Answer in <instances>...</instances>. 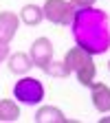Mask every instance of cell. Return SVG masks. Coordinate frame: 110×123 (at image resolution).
I'll use <instances>...</instances> for the list:
<instances>
[{
	"mask_svg": "<svg viewBox=\"0 0 110 123\" xmlns=\"http://www.w3.org/2000/svg\"><path fill=\"white\" fill-rule=\"evenodd\" d=\"M71 26L75 44L90 55H101L110 49V15L106 11L95 7L75 11Z\"/></svg>",
	"mask_w": 110,
	"mask_h": 123,
	"instance_id": "6da1fadb",
	"label": "cell"
},
{
	"mask_svg": "<svg viewBox=\"0 0 110 123\" xmlns=\"http://www.w3.org/2000/svg\"><path fill=\"white\" fill-rule=\"evenodd\" d=\"M64 64L68 66L71 75L77 77V81H79L84 88H88L92 81H95V77H97V66H95V62H92V55L88 51H84L82 46H71V49L66 51L64 55Z\"/></svg>",
	"mask_w": 110,
	"mask_h": 123,
	"instance_id": "7a4b0ae2",
	"label": "cell"
},
{
	"mask_svg": "<svg viewBox=\"0 0 110 123\" xmlns=\"http://www.w3.org/2000/svg\"><path fill=\"white\" fill-rule=\"evenodd\" d=\"M13 99L22 105H40L44 99L42 81L29 75H20V79L13 84Z\"/></svg>",
	"mask_w": 110,
	"mask_h": 123,
	"instance_id": "3957f363",
	"label": "cell"
},
{
	"mask_svg": "<svg viewBox=\"0 0 110 123\" xmlns=\"http://www.w3.org/2000/svg\"><path fill=\"white\" fill-rule=\"evenodd\" d=\"M42 11H44V20L57 26H71L75 18V7L68 0H46L42 5Z\"/></svg>",
	"mask_w": 110,
	"mask_h": 123,
	"instance_id": "277c9868",
	"label": "cell"
},
{
	"mask_svg": "<svg viewBox=\"0 0 110 123\" xmlns=\"http://www.w3.org/2000/svg\"><path fill=\"white\" fill-rule=\"evenodd\" d=\"M53 55H55V49H53V42L49 37L42 35V37H35L33 40L31 51H29V57H31V62H33L35 68L44 70L46 66H49V62L53 59Z\"/></svg>",
	"mask_w": 110,
	"mask_h": 123,
	"instance_id": "5b68a950",
	"label": "cell"
},
{
	"mask_svg": "<svg viewBox=\"0 0 110 123\" xmlns=\"http://www.w3.org/2000/svg\"><path fill=\"white\" fill-rule=\"evenodd\" d=\"M88 88H90L92 108H95L99 114H108L110 112V86L104 84V81H92Z\"/></svg>",
	"mask_w": 110,
	"mask_h": 123,
	"instance_id": "8992f818",
	"label": "cell"
},
{
	"mask_svg": "<svg viewBox=\"0 0 110 123\" xmlns=\"http://www.w3.org/2000/svg\"><path fill=\"white\" fill-rule=\"evenodd\" d=\"M20 26V15L13 11H0V42H11L13 35L18 33Z\"/></svg>",
	"mask_w": 110,
	"mask_h": 123,
	"instance_id": "52a82bcc",
	"label": "cell"
},
{
	"mask_svg": "<svg viewBox=\"0 0 110 123\" xmlns=\"http://www.w3.org/2000/svg\"><path fill=\"white\" fill-rule=\"evenodd\" d=\"M5 62H7V68H9L13 75H29L31 68H33V62H31L29 53H24V51L9 53V57H7Z\"/></svg>",
	"mask_w": 110,
	"mask_h": 123,
	"instance_id": "ba28073f",
	"label": "cell"
},
{
	"mask_svg": "<svg viewBox=\"0 0 110 123\" xmlns=\"http://www.w3.org/2000/svg\"><path fill=\"white\" fill-rule=\"evenodd\" d=\"M35 123H66V114L57 105H40L35 112Z\"/></svg>",
	"mask_w": 110,
	"mask_h": 123,
	"instance_id": "9c48e42d",
	"label": "cell"
},
{
	"mask_svg": "<svg viewBox=\"0 0 110 123\" xmlns=\"http://www.w3.org/2000/svg\"><path fill=\"white\" fill-rule=\"evenodd\" d=\"M20 119V103L15 99H0V121L15 123Z\"/></svg>",
	"mask_w": 110,
	"mask_h": 123,
	"instance_id": "30bf717a",
	"label": "cell"
},
{
	"mask_svg": "<svg viewBox=\"0 0 110 123\" xmlns=\"http://www.w3.org/2000/svg\"><path fill=\"white\" fill-rule=\"evenodd\" d=\"M44 20V11L40 5H24L22 11H20V22H24L26 26H38L40 22Z\"/></svg>",
	"mask_w": 110,
	"mask_h": 123,
	"instance_id": "8fae6325",
	"label": "cell"
},
{
	"mask_svg": "<svg viewBox=\"0 0 110 123\" xmlns=\"http://www.w3.org/2000/svg\"><path fill=\"white\" fill-rule=\"evenodd\" d=\"M44 73L49 75V77H57V79H64V77H68V75H71L68 66L64 64V59H62V62L51 59V62H49V66L44 68Z\"/></svg>",
	"mask_w": 110,
	"mask_h": 123,
	"instance_id": "7c38bea8",
	"label": "cell"
},
{
	"mask_svg": "<svg viewBox=\"0 0 110 123\" xmlns=\"http://www.w3.org/2000/svg\"><path fill=\"white\" fill-rule=\"evenodd\" d=\"M68 2L75 7V11H82V9H90V7H95L97 0H68Z\"/></svg>",
	"mask_w": 110,
	"mask_h": 123,
	"instance_id": "4fadbf2b",
	"label": "cell"
},
{
	"mask_svg": "<svg viewBox=\"0 0 110 123\" xmlns=\"http://www.w3.org/2000/svg\"><path fill=\"white\" fill-rule=\"evenodd\" d=\"M9 57V44L7 42H0V62H5Z\"/></svg>",
	"mask_w": 110,
	"mask_h": 123,
	"instance_id": "5bb4252c",
	"label": "cell"
},
{
	"mask_svg": "<svg viewBox=\"0 0 110 123\" xmlns=\"http://www.w3.org/2000/svg\"><path fill=\"white\" fill-rule=\"evenodd\" d=\"M99 123H110V117H101V119H99Z\"/></svg>",
	"mask_w": 110,
	"mask_h": 123,
	"instance_id": "9a60e30c",
	"label": "cell"
},
{
	"mask_svg": "<svg viewBox=\"0 0 110 123\" xmlns=\"http://www.w3.org/2000/svg\"><path fill=\"white\" fill-rule=\"evenodd\" d=\"M108 70H110V62H108Z\"/></svg>",
	"mask_w": 110,
	"mask_h": 123,
	"instance_id": "2e32d148",
	"label": "cell"
},
{
	"mask_svg": "<svg viewBox=\"0 0 110 123\" xmlns=\"http://www.w3.org/2000/svg\"><path fill=\"white\" fill-rule=\"evenodd\" d=\"M0 64H2V62H0Z\"/></svg>",
	"mask_w": 110,
	"mask_h": 123,
	"instance_id": "e0dca14e",
	"label": "cell"
}]
</instances>
